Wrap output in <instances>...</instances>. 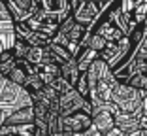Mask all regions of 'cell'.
I'll use <instances>...</instances> for the list:
<instances>
[{
    "label": "cell",
    "mask_w": 147,
    "mask_h": 136,
    "mask_svg": "<svg viewBox=\"0 0 147 136\" xmlns=\"http://www.w3.org/2000/svg\"><path fill=\"white\" fill-rule=\"evenodd\" d=\"M92 127V115L87 114L83 110H76L68 115H61L59 117V132H87Z\"/></svg>",
    "instance_id": "6da1fadb"
},
{
    "label": "cell",
    "mask_w": 147,
    "mask_h": 136,
    "mask_svg": "<svg viewBox=\"0 0 147 136\" xmlns=\"http://www.w3.org/2000/svg\"><path fill=\"white\" fill-rule=\"evenodd\" d=\"M9 15L15 21H28L38 12V0H4Z\"/></svg>",
    "instance_id": "7a4b0ae2"
},
{
    "label": "cell",
    "mask_w": 147,
    "mask_h": 136,
    "mask_svg": "<svg viewBox=\"0 0 147 136\" xmlns=\"http://www.w3.org/2000/svg\"><path fill=\"white\" fill-rule=\"evenodd\" d=\"M85 98L76 91V87H70L66 93H62L59 98V108H61V115H68L76 110H81Z\"/></svg>",
    "instance_id": "3957f363"
},
{
    "label": "cell",
    "mask_w": 147,
    "mask_h": 136,
    "mask_svg": "<svg viewBox=\"0 0 147 136\" xmlns=\"http://www.w3.org/2000/svg\"><path fill=\"white\" fill-rule=\"evenodd\" d=\"M34 117H36V115H34V106L26 104V106H19V108H15V110L6 117V123L19 127V125H25V123H32Z\"/></svg>",
    "instance_id": "277c9868"
},
{
    "label": "cell",
    "mask_w": 147,
    "mask_h": 136,
    "mask_svg": "<svg viewBox=\"0 0 147 136\" xmlns=\"http://www.w3.org/2000/svg\"><path fill=\"white\" fill-rule=\"evenodd\" d=\"M92 127L96 129L98 132H108L109 129L115 127V115H113V112H109L108 108H102V110H96L92 112Z\"/></svg>",
    "instance_id": "5b68a950"
},
{
    "label": "cell",
    "mask_w": 147,
    "mask_h": 136,
    "mask_svg": "<svg viewBox=\"0 0 147 136\" xmlns=\"http://www.w3.org/2000/svg\"><path fill=\"white\" fill-rule=\"evenodd\" d=\"M87 32V26L83 25V23L76 21L74 19L72 23H68V25L62 28V34H61V42L64 44V42H76V44H79L83 40V36H85Z\"/></svg>",
    "instance_id": "8992f818"
},
{
    "label": "cell",
    "mask_w": 147,
    "mask_h": 136,
    "mask_svg": "<svg viewBox=\"0 0 147 136\" xmlns=\"http://www.w3.org/2000/svg\"><path fill=\"white\" fill-rule=\"evenodd\" d=\"M98 34L104 36L106 40H109V42H117V40L123 38V34H125V28H123V26L117 23L115 17H109V19H106V21L100 25Z\"/></svg>",
    "instance_id": "52a82bcc"
},
{
    "label": "cell",
    "mask_w": 147,
    "mask_h": 136,
    "mask_svg": "<svg viewBox=\"0 0 147 136\" xmlns=\"http://www.w3.org/2000/svg\"><path fill=\"white\" fill-rule=\"evenodd\" d=\"M36 74L42 78L45 85H51L55 79L61 78V64L57 62H40L36 64Z\"/></svg>",
    "instance_id": "ba28073f"
},
{
    "label": "cell",
    "mask_w": 147,
    "mask_h": 136,
    "mask_svg": "<svg viewBox=\"0 0 147 136\" xmlns=\"http://www.w3.org/2000/svg\"><path fill=\"white\" fill-rule=\"evenodd\" d=\"M96 13H98V6H96L94 0H83L81 6L78 8V12H76V21L83 23V25L91 23L96 17Z\"/></svg>",
    "instance_id": "9c48e42d"
},
{
    "label": "cell",
    "mask_w": 147,
    "mask_h": 136,
    "mask_svg": "<svg viewBox=\"0 0 147 136\" xmlns=\"http://www.w3.org/2000/svg\"><path fill=\"white\" fill-rule=\"evenodd\" d=\"M115 115V127H119L123 132H132L140 129V121L134 114H126V112H117Z\"/></svg>",
    "instance_id": "30bf717a"
},
{
    "label": "cell",
    "mask_w": 147,
    "mask_h": 136,
    "mask_svg": "<svg viewBox=\"0 0 147 136\" xmlns=\"http://www.w3.org/2000/svg\"><path fill=\"white\" fill-rule=\"evenodd\" d=\"M15 64H17V59H15V55H13L11 49L0 51V76H2V78H6Z\"/></svg>",
    "instance_id": "8fae6325"
},
{
    "label": "cell",
    "mask_w": 147,
    "mask_h": 136,
    "mask_svg": "<svg viewBox=\"0 0 147 136\" xmlns=\"http://www.w3.org/2000/svg\"><path fill=\"white\" fill-rule=\"evenodd\" d=\"M117 53H119V45L115 44V42H109V44H106V47L102 49V51H98V55H100V59L104 62H108V61H111L113 57H115Z\"/></svg>",
    "instance_id": "7c38bea8"
},
{
    "label": "cell",
    "mask_w": 147,
    "mask_h": 136,
    "mask_svg": "<svg viewBox=\"0 0 147 136\" xmlns=\"http://www.w3.org/2000/svg\"><path fill=\"white\" fill-rule=\"evenodd\" d=\"M106 44H108V40H106L104 36H100L98 32H96V34L91 38V49H94L96 53H98V51H102V49L106 47Z\"/></svg>",
    "instance_id": "4fadbf2b"
},
{
    "label": "cell",
    "mask_w": 147,
    "mask_h": 136,
    "mask_svg": "<svg viewBox=\"0 0 147 136\" xmlns=\"http://www.w3.org/2000/svg\"><path fill=\"white\" fill-rule=\"evenodd\" d=\"M126 132H123L119 127H113V129H109L108 132H104V136H125Z\"/></svg>",
    "instance_id": "5bb4252c"
}]
</instances>
